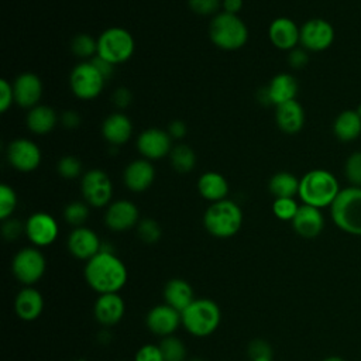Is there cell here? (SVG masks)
Instances as JSON below:
<instances>
[{
	"label": "cell",
	"mask_w": 361,
	"mask_h": 361,
	"mask_svg": "<svg viewBox=\"0 0 361 361\" xmlns=\"http://www.w3.org/2000/svg\"><path fill=\"white\" fill-rule=\"evenodd\" d=\"M292 227L295 233L303 238H314L317 237L324 227V217L320 209L302 204L296 216L292 220Z\"/></svg>",
	"instance_id": "cell-22"
},
{
	"label": "cell",
	"mask_w": 361,
	"mask_h": 361,
	"mask_svg": "<svg viewBox=\"0 0 361 361\" xmlns=\"http://www.w3.org/2000/svg\"><path fill=\"white\" fill-rule=\"evenodd\" d=\"M13 103H14L13 85L8 80L1 79L0 80V111L6 113Z\"/></svg>",
	"instance_id": "cell-45"
},
{
	"label": "cell",
	"mask_w": 361,
	"mask_h": 361,
	"mask_svg": "<svg viewBox=\"0 0 361 361\" xmlns=\"http://www.w3.org/2000/svg\"><path fill=\"white\" fill-rule=\"evenodd\" d=\"M164 299L166 305L182 313L195 300L193 288L185 279H169L164 288Z\"/></svg>",
	"instance_id": "cell-26"
},
{
	"label": "cell",
	"mask_w": 361,
	"mask_h": 361,
	"mask_svg": "<svg viewBox=\"0 0 361 361\" xmlns=\"http://www.w3.org/2000/svg\"><path fill=\"white\" fill-rule=\"evenodd\" d=\"M102 134L109 144L123 145L131 138L133 123L124 113H111L102 124Z\"/></svg>",
	"instance_id": "cell-24"
},
{
	"label": "cell",
	"mask_w": 361,
	"mask_h": 361,
	"mask_svg": "<svg viewBox=\"0 0 361 361\" xmlns=\"http://www.w3.org/2000/svg\"><path fill=\"white\" fill-rule=\"evenodd\" d=\"M71 49L79 58H93L97 55V39L89 34H78L71 42Z\"/></svg>",
	"instance_id": "cell-34"
},
{
	"label": "cell",
	"mask_w": 361,
	"mask_h": 361,
	"mask_svg": "<svg viewBox=\"0 0 361 361\" xmlns=\"http://www.w3.org/2000/svg\"><path fill=\"white\" fill-rule=\"evenodd\" d=\"M172 168L179 173L190 172L196 165V154L195 151L185 144H179L172 148L169 154Z\"/></svg>",
	"instance_id": "cell-32"
},
{
	"label": "cell",
	"mask_w": 361,
	"mask_h": 361,
	"mask_svg": "<svg viewBox=\"0 0 361 361\" xmlns=\"http://www.w3.org/2000/svg\"><path fill=\"white\" fill-rule=\"evenodd\" d=\"M61 123L65 128L73 130L80 124V116L73 110H68L61 116Z\"/></svg>",
	"instance_id": "cell-50"
},
{
	"label": "cell",
	"mask_w": 361,
	"mask_h": 361,
	"mask_svg": "<svg viewBox=\"0 0 361 361\" xmlns=\"http://www.w3.org/2000/svg\"><path fill=\"white\" fill-rule=\"evenodd\" d=\"M138 207L130 200H116L107 206L104 214L106 226L113 231H126L138 224Z\"/></svg>",
	"instance_id": "cell-16"
},
{
	"label": "cell",
	"mask_w": 361,
	"mask_h": 361,
	"mask_svg": "<svg viewBox=\"0 0 361 361\" xmlns=\"http://www.w3.org/2000/svg\"><path fill=\"white\" fill-rule=\"evenodd\" d=\"M333 133L343 142L355 140L361 134V117L355 110L341 111L333 123Z\"/></svg>",
	"instance_id": "cell-30"
},
{
	"label": "cell",
	"mask_w": 361,
	"mask_h": 361,
	"mask_svg": "<svg viewBox=\"0 0 361 361\" xmlns=\"http://www.w3.org/2000/svg\"><path fill=\"white\" fill-rule=\"evenodd\" d=\"M334 224L353 235H361V188L350 186L338 192L330 206Z\"/></svg>",
	"instance_id": "cell-6"
},
{
	"label": "cell",
	"mask_w": 361,
	"mask_h": 361,
	"mask_svg": "<svg viewBox=\"0 0 361 361\" xmlns=\"http://www.w3.org/2000/svg\"><path fill=\"white\" fill-rule=\"evenodd\" d=\"M323 361H344L341 357H337V355H330L327 358H324Z\"/></svg>",
	"instance_id": "cell-52"
},
{
	"label": "cell",
	"mask_w": 361,
	"mask_h": 361,
	"mask_svg": "<svg viewBox=\"0 0 361 361\" xmlns=\"http://www.w3.org/2000/svg\"><path fill=\"white\" fill-rule=\"evenodd\" d=\"M104 82L106 79L92 62L78 63L69 75L71 90L80 100L96 99L102 93Z\"/></svg>",
	"instance_id": "cell-9"
},
{
	"label": "cell",
	"mask_w": 361,
	"mask_h": 361,
	"mask_svg": "<svg viewBox=\"0 0 361 361\" xmlns=\"http://www.w3.org/2000/svg\"><path fill=\"white\" fill-rule=\"evenodd\" d=\"M209 37L220 49L235 51L248 41V28L237 14L221 11L212 18Z\"/></svg>",
	"instance_id": "cell-4"
},
{
	"label": "cell",
	"mask_w": 361,
	"mask_h": 361,
	"mask_svg": "<svg viewBox=\"0 0 361 361\" xmlns=\"http://www.w3.org/2000/svg\"><path fill=\"white\" fill-rule=\"evenodd\" d=\"M268 38L275 48L292 51L300 41V28L293 20L288 17H278L269 24Z\"/></svg>",
	"instance_id": "cell-20"
},
{
	"label": "cell",
	"mask_w": 361,
	"mask_h": 361,
	"mask_svg": "<svg viewBox=\"0 0 361 361\" xmlns=\"http://www.w3.org/2000/svg\"><path fill=\"white\" fill-rule=\"evenodd\" d=\"M7 159L14 169L20 172H31L41 164V151L34 141L28 138H16L7 147Z\"/></svg>",
	"instance_id": "cell-12"
},
{
	"label": "cell",
	"mask_w": 361,
	"mask_h": 361,
	"mask_svg": "<svg viewBox=\"0 0 361 361\" xmlns=\"http://www.w3.org/2000/svg\"><path fill=\"white\" fill-rule=\"evenodd\" d=\"M56 171L63 179H76L82 173V164L76 157L65 155L58 161Z\"/></svg>",
	"instance_id": "cell-39"
},
{
	"label": "cell",
	"mask_w": 361,
	"mask_h": 361,
	"mask_svg": "<svg viewBox=\"0 0 361 361\" xmlns=\"http://www.w3.org/2000/svg\"><path fill=\"white\" fill-rule=\"evenodd\" d=\"M197 190L202 197L214 203L227 197L228 182L221 173L209 171L200 175V178L197 179Z\"/></svg>",
	"instance_id": "cell-28"
},
{
	"label": "cell",
	"mask_w": 361,
	"mask_h": 361,
	"mask_svg": "<svg viewBox=\"0 0 361 361\" xmlns=\"http://www.w3.org/2000/svg\"><path fill=\"white\" fill-rule=\"evenodd\" d=\"M355 111H357V113H358V116L361 117V104H360V106L355 109Z\"/></svg>",
	"instance_id": "cell-53"
},
{
	"label": "cell",
	"mask_w": 361,
	"mask_h": 361,
	"mask_svg": "<svg viewBox=\"0 0 361 361\" xmlns=\"http://www.w3.org/2000/svg\"><path fill=\"white\" fill-rule=\"evenodd\" d=\"M271 104L279 106L282 103L295 100L298 93V80L289 73L275 75L267 86Z\"/></svg>",
	"instance_id": "cell-27"
},
{
	"label": "cell",
	"mask_w": 361,
	"mask_h": 361,
	"mask_svg": "<svg viewBox=\"0 0 361 361\" xmlns=\"http://www.w3.org/2000/svg\"><path fill=\"white\" fill-rule=\"evenodd\" d=\"M182 326L195 337H207L214 333L221 320L219 305L212 299H195L182 313Z\"/></svg>",
	"instance_id": "cell-5"
},
{
	"label": "cell",
	"mask_w": 361,
	"mask_h": 361,
	"mask_svg": "<svg viewBox=\"0 0 361 361\" xmlns=\"http://www.w3.org/2000/svg\"><path fill=\"white\" fill-rule=\"evenodd\" d=\"M47 261L44 254L35 247L20 250L11 262V272L18 282L25 286H32L45 274Z\"/></svg>",
	"instance_id": "cell-8"
},
{
	"label": "cell",
	"mask_w": 361,
	"mask_h": 361,
	"mask_svg": "<svg viewBox=\"0 0 361 361\" xmlns=\"http://www.w3.org/2000/svg\"><path fill=\"white\" fill-rule=\"evenodd\" d=\"M190 361H203V360H200V358H193V360H190Z\"/></svg>",
	"instance_id": "cell-54"
},
{
	"label": "cell",
	"mask_w": 361,
	"mask_h": 361,
	"mask_svg": "<svg viewBox=\"0 0 361 361\" xmlns=\"http://www.w3.org/2000/svg\"><path fill=\"white\" fill-rule=\"evenodd\" d=\"M126 312V303L118 293H102L94 302L93 313L103 326L117 324Z\"/></svg>",
	"instance_id": "cell-21"
},
{
	"label": "cell",
	"mask_w": 361,
	"mask_h": 361,
	"mask_svg": "<svg viewBox=\"0 0 361 361\" xmlns=\"http://www.w3.org/2000/svg\"><path fill=\"white\" fill-rule=\"evenodd\" d=\"M25 123L31 133L37 135H44L54 130L58 123V114L51 106L37 104L35 107L30 109Z\"/></svg>",
	"instance_id": "cell-29"
},
{
	"label": "cell",
	"mask_w": 361,
	"mask_h": 361,
	"mask_svg": "<svg viewBox=\"0 0 361 361\" xmlns=\"http://www.w3.org/2000/svg\"><path fill=\"white\" fill-rule=\"evenodd\" d=\"M111 102L117 106V109H126L133 102V94L127 87H117L111 96Z\"/></svg>",
	"instance_id": "cell-47"
},
{
	"label": "cell",
	"mask_w": 361,
	"mask_h": 361,
	"mask_svg": "<svg viewBox=\"0 0 361 361\" xmlns=\"http://www.w3.org/2000/svg\"><path fill=\"white\" fill-rule=\"evenodd\" d=\"M137 149L142 158L152 161L161 159L171 154L172 138L166 130L161 128H147L137 138Z\"/></svg>",
	"instance_id": "cell-14"
},
{
	"label": "cell",
	"mask_w": 361,
	"mask_h": 361,
	"mask_svg": "<svg viewBox=\"0 0 361 361\" xmlns=\"http://www.w3.org/2000/svg\"><path fill=\"white\" fill-rule=\"evenodd\" d=\"M334 41L333 25L323 18H310L300 27V45L306 51L320 52Z\"/></svg>",
	"instance_id": "cell-11"
},
{
	"label": "cell",
	"mask_w": 361,
	"mask_h": 361,
	"mask_svg": "<svg viewBox=\"0 0 361 361\" xmlns=\"http://www.w3.org/2000/svg\"><path fill=\"white\" fill-rule=\"evenodd\" d=\"M223 11L230 14H238V11L243 8V0H223L221 1Z\"/></svg>",
	"instance_id": "cell-51"
},
{
	"label": "cell",
	"mask_w": 361,
	"mask_h": 361,
	"mask_svg": "<svg viewBox=\"0 0 361 361\" xmlns=\"http://www.w3.org/2000/svg\"><path fill=\"white\" fill-rule=\"evenodd\" d=\"M89 217V204L86 202H71L63 209V219L73 227H82Z\"/></svg>",
	"instance_id": "cell-35"
},
{
	"label": "cell",
	"mask_w": 361,
	"mask_h": 361,
	"mask_svg": "<svg viewBox=\"0 0 361 361\" xmlns=\"http://www.w3.org/2000/svg\"><path fill=\"white\" fill-rule=\"evenodd\" d=\"M68 250L78 258L89 261L102 251L99 235L89 227H75L68 237Z\"/></svg>",
	"instance_id": "cell-17"
},
{
	"label": "cell",
	"mask_w": 361,
	"mask_h": 361,
	"mask_svg": "<svg viewBox=\"0 0 361 361\" xmlns=\"http://www.w3.org/2000/svg\"><path fill=\"white\" fill-rule=\"evenodd\" d=\"M80 190L85 202L92 207H104L113 196V183L110 176L102 169H90L83 173Z\"/></svg>",
	"instance_id": "cell-10"
},
{
	"label": "cell",
	"mask_w": 361,
	"mask_h": 361,
	"mask_svg": "<svg viewBox=\"0 0 361 361\" xmlns=\"http://www.w3.org/2000/svg\"><path fill=\"white\" fill-rule=\"evenodd\" d=\"M307 52L305 48H293L288 54V62L293 69H302L307 63Z\"/></svg>",
	"instance_id": "cell-46"
},
{
	"label": "cell",
	"mask_w": 361,
	"mask_h": 361,
	"mask_svg": "<svg viewBox=\"0 0 361 361\" xmlns=\"http://www.w3.org/2000/svg\"><path fill=\"white\" fill-rule=\"evenodd\" d=\"M299 182L300 179H298L293 173L282 171V172H276L269 179L268 189L275 196V199L293 197L295 195L299 193Z\"/></svg>",
	"instance_id": "cell-31"
},
{
	"label": "cell",
	"mask_w": 361,
	"mask_h": 361,
	"mask_svg": "<svg viewBox=\"0 0 361 361\" xmlns=\"http://www.w3.org/2000/svg\"><path fill=\"white\" fill-rule=\"evenodd\" d=\"M182 323L180 312L173 309L172 306L164 303L154 306L145 317V324L151 333L159 337L172 336L179 324Z\"/></svg>",
	"instance_id": "cell-15"
},
{
	"label": "cell",
	"mask_w": 361,
	"mask_h": 361,
	"mask_svg": "<svg viewBox=\"0 0 361 361\" xmlns=\"http://www.w3.org/2000/svg\"><path fill=\"white\" fill-rule=\"evenodd\" d=\"M155 179V168L154 165L145 159H134L131 161L123 171V182L128 190L140 193L147 190Z\"/></svg>",
	"instance_id": "cell-19"
},
{
	"label": "cell",
	"mask_w": 361,
	"mask_h": 361,
	"mask_svg": "<svg viewBox=\"0 0 361 361\" xmlns=\"http://www.w3.org/2000/svg\"><path fill=\"white\" fill-rule=\"evenodd\" d=\"M58 233L56 220L45 212L32 213L25 221V235L35 247L51 245L56 240Z\"/></svg>",
	"instance_id": "cell-13"
},
{
	"label": "cell",
	"mask_w": 361,
	"mask_h": 361,
	"mask_svg": "<svg viewBox=\"0 0 361 361\" xmlns=\"http://www.w3.org/2000/svg\"><path fill=\"white\" fill-rule=\"evenodd\" d=\"M161 353L165 361H186V347L175 336L164 337L159 343Z\"/></svg>",
	"instance_id": "cell-33"
},
{
	"label": "cell",
	"mask_w": 361,
	"mask_h": 361,
	"mask_svg": "<svg viewBox=\"0 0 361 361\" xmlns=\"http://www.w3.org/2000/svg\"><path fill=\"white\" fill-rule=\"evenodd\" d=\"M14 310L21 320L32 322L38 319L44 310V298L35 288L25 286L16 296Z\"/></svg>",
	"instance_id": "cell-25"
},
{
	"label": "cell",
	"mask_w": 361,
	"mask_h": 361,
	"mask_svg": "<svg viewBox=\"0 0 361 361\" xmlns=\"http://www.w3.org/2000/svg\"><path fill=\"white\" fill-rule=\"evenodd\" d=\"M344 172L351 186L361 188V151L354 152L347 158L344 165Z\"/></svg>",
	"instance_id": "cell-40"
},
{
	"label": "cell",
	"mask_w": 361,
	"mask_h": 361,
	"mask_svg": "<svg viewBox=\"0 0 361 361\" xmlns=\"http://www.w3.org/2000/svg\"><path fill=\"white\" fill-rule=\"evenodd\" d=\"M275 121L281 131L286 134H296L303 128L305 110L296 99L282 103L276 106Z\"/></svg>",
	"instance_id": "cell-23"
},
{
	"label": "cell",
	"mask_w": 361,
	"mask_h": 361,
	"mask_svg": "<svg viewBox=\"0 0 361 361\" xmlns=\"http://www.w3.org/2000/svg\"><path fill=\"white\" fill-rule=\"evenodd\" d=\"M135 49L133 35L123 27H110L97 38V56L116 65L127 62Z\"/></svg>",
	"instance_id": "cell-7"
},
{
	"label": "cell",
	"mask_w": 361,
	"mask_h": 361,
	"mask_svg": "<svg viewBox=\"0 0 361 361\" xmlns=\"http://www.w3.org/2000/svg\"><path fill=\"white\" fill-rule=\"evenodd\" d=\"M299 210V204L293 197H278L272 203V213L276 219L292 221Z\"/></svg>",
	"instance_id": "cell-36"
},
{
	"label": "cell",
	"mask_w": 361,
	"mask_h": 361,
	"mask_svg": "<svg viewBox=\"0 0 361 361\" xmlns=\"http://www.w3.org/2000/svg\"><path fill=\"white\" fill-rule=\"evenodd\" d=\"M134 361H165V360H164L159 345L145 344V345L140 347V350L135 354Z\"/></svg>",
	"instance_id": "cell-44"
},
{
	"label": "cell",
	"mask_w": 361,
	"mask_h": 361,
	"mask_svg": "<svg viewBox=\"0 0 361 361\" xmlns=\"http://www.w3.org/2000/svg\"><path fill=\"white\" fill-rule=\"evenodd\" d=\"M17 206V195L14 189L7 185L1 183L0 185V219L7 220L11 217Z\"/></svg>",
	"instance_id": "cell-37"
},
{
	"label": "cell",
	"mask_w": 361,
	"mask_h": 361,
	"mask_svg": "<svg viewBox=\"0 0 361 361\" xmlns=\"http://www.w3.org/2000/svg\"><path fill=\"white\" fill-rule=\"evenodd\" d=\"M243 224V212L240 206L223 199L212 203L203 214V226L209 234L217 238H230L238 233Z\"/></svg>",
	"instance_id": "cell-3"
},
{
	"label": "cell",
	"mask_w": 361,
	"mask_h": 361,
	"mask_svg": "<svg viewBox=\"0 0 361 361\" xmlns=\"http://www.w3.org/2000/svg\"><path fill=\"white\" fill-rule=\"evenodd\" d=\"M128 278L124 262L110 250H103L86 261L85 279L97 293H117Z\"/></svg>",
	"instance_id": "cell-1"
},
{
	"label": "cell",
	"mask_w": 361,
	"mask_h": 361,
	"mask_svg": "<svg viewBox=\"0 0 361 361\" xmlns=\"http://www.w3.org/2000/svg\"><path fill=\"white\" fill-rule=\"evenodd\" d=\"M188 6L199 16H210L219 10L220 0H188Z\"/></svg>",
	"instance_id": "cell-42"
},
{
	"label": "cell",
	"mask_w": 361,
	"mask_h": 361,
	"mask_svg": "<svg viewBox=\"0 0 361 361\" xmlns=\"http://www.w3.org/2000/svg\"><path fill=\"white\" fill-rule=\"evenodd\" d=\"M90 62L94 65V68L102 73V76H103L104 79H109V78L113 75L114 65L110 63V62H107L106 59H103V58H100V56L96 55V56L92 58Z\"/></svg>",
	"instance_id": "cell-48"
},
{
	"label": "cell",
	"mask_w": 361,
	"mask_h": 361,
	"mask_svg": "<svg viewBox=\"0 0 361 361\" xmlns=\"http://www.w3.org/2000/svg\"><path fill=\"white\" fill-rule=\"evenodd\" d=\"M166 131L171 135V138L179 140V138H183L186 135L188 128H186V124L182 120H173L168 124Z\"/></svg>",
	"instance_id": "cell-49"
},
{
	"label": "cell",
	"mask_w": 361,
	"mask_h": 361,
	"mask_svg": "<svg viewBox=\"0 0 361 361\" xmlns=\"http://www.w3.org/2000/svg\"><path fill=\"white\" fill-rule=\"evenodd\" d=\"M340 192L336 176L326 169H312L299 182V197L303 204L317 209L331 206Z\"/></svg>",
	"instance_id": "cell-2"
},
{
	"label": "cell",
	"mask_w": 361,
	"mask_h": 361,
	"mask_svg": "<svg viewBox=\"0 0 361 361\" xmlns=\"http://www.w3.org/2000/svg\"><path fill=\"white\" fill-rule=\"evenodd\" d=\"M137 234L145 244H154L161 238V226L154 219H142L137 224Z\"/></svg>",
	"instance_id": "cell-38"
},
{
	"label": "cell",
	"mask_w": 361,
	"mask_h": 361,
	"mask_svg": "<svg viewBox=\"0 0 361 361\" xmlns=\"http://www.w3.org/2000/svg\"><path fill=\"white\" fill-rule=\"evenodd\" d=\"M21 233H25V224H23L20 220L17 219H7L3 220V226H1V234L6 240L11 241V240H17Z\"/></svg>",
	"instance_id": "cell-43"
},
{
	"label": "cell",
	"mask_w": 361,
	"mask_h": 361,
	"mask_svg": "<svg viewBox=\"0 0 361 361\" xmlns=\"http://www.w3.org/2000/svg\"><path fill=\"white\" fill-rule=\"evenodd\" d=\"M14 103L23 109H32L42 96V82L32 72L20 73L13 82Z\"/></svg>",
	"instance_id": "cell-18"
},
{
	"label": "cell",
	"mask_w": 361,
	"mask_h": 361,
	"mask_svg": "<svg viewBox=\"0 0 361 361\" xmlns=\"http://www.w3.org/2000/svg\"><path fill=\"white\" fill-rule=\"evenodd\" d=\"M248 355L252 361H272V348L264 340H254L248 345Z\"/></svg>",
	"instance_id": "cell-41"
}]
</instances>
